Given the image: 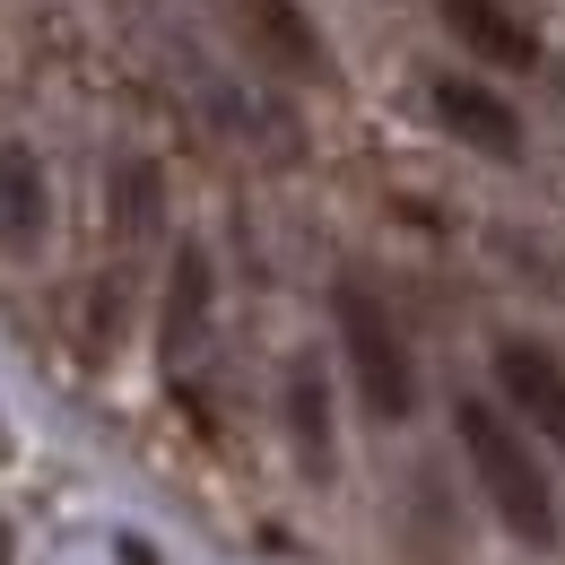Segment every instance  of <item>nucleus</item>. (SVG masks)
Listing matches in <instances>:
<instances>
[{"mask_svg": "<svg viewBox=\"0 0 565 565\" xmlns=\"http://www.w3.org/2000/svg\"><path fill=\"white\" fill-rule=\"evenodd\" d=\"M452 435H461L470 479L488 488L495 522H504L522 548H557V488H548V470L531 461V444L495 418L488 401H461V409H452Z\"/></svg>", "mask_w": 565, "mask_h": 565, "instance_id": "f257e3e1", "label": "nucleus"}, {"mask_svg": "<svg viewBox=\"0 0 565 565\" xmlns=\"http://www.w3.org/2000/svg\"><path fill=\"white\" fill-rule=\"evenodd\" d=\"M331 313H340V349H349V374H356V392H365V409L383 426L409 418L418 409V365H409V340H401L392 305L365 279H340L331 287Z\"/></svg>", "mask_w": 565, "mask_h": 565, "instance_id": "f03ea898", "label": "nucleus"}, {"mask_svg": "<svg viewBox=\"0 0 565 565\" xmlns=\"http://www.w3.org/2000/svg\"><path fill=\"white\" fill-rule=\"evenodd\" d=\"M495 392L522 409V426H531L540 444L565 452V365L540 349V340H495Z\"/></svg>", "mask_w": 565, "mask_h": 565, "instance_id": "7ed1b4c3", "label": "nucleus"}, {"mask_svg": "<svg viewBox=\"0 0 565 565\" xmlns=\"http://www.w3.org/2000/svg\"><path fill=\"white\" fill-rule=\"evenodd\" d=\"M157 349H166V374L192 383L210 365V262L183 244L174 253V279H166V322H157Z\"/></svg>", "mask_w": 565, "mask_h": 565, "instance_id": "20e7f679", "label": "nucleus"}, {"mask_svg": "<svg viewBox=\"0 0 565 565\" xmlns=\"http://www.w3.org/2000/svg\"><path fill=\"white\" fill-rule=\"evenodd\" d=\"M426 105H435V122L452 131L461 148H479V157H522V114L479 87V78H426Z\"/></svg>", "mask_w": 565, "mask_h": 565, "instance_id": "39448f33", "label": "nucleus"}, {"mask_svg": "<svg viewBox=\"0 0 565 565\" xmlns=\"http://www.w3.org/2000/svg\"><path fill=\"white\" fill-rule=\"evenodd\" d=\"M44 226H53L44 157H35L26 140H0V253H9V262L44 253Z\"/></svg>", "mask_w": 565, "mask_h": 565, "instance_id": "423d86ee", "label": "nucleus"}, {"mask_svg": "<svg viewBox=\"0 0 565 565\" xmlns=\"http://www.w3.org/2000/svg\"><path fill=\"white\" fill-rule=\"evenodd\" d=\"M235 26H244V44L287 78H322V35H313V18L296 9V0H235Z\"/></svg>", "mask_w": 565, "mask_h": 565, "instance_id": "0eeeda50", "label": "nucleus"}, {"mask_svg": "<svg viewBox=\"0 0 565 565\" xmlns=\"http://www.w3.org/2000/svg\"><path fill=\"white\" fill-rule=\"evenodd\" d=\"M444 26L495 62V71H540V35H531V18H513L504 0H444Z\"/></svg>", "mask_w": 565, "mask_h": 565, "instance_id": "6e6552de", "label": "nucleus"}, {"mask_svg": "<svg viewBox=\"0 0 565 565\" xmlns=\"http://www.w3.org/2000/svg\"><path fill=\"white\" fill-rule=\"evenodd\" d=\"M287 435H296L305 479H331V401H322V365L313 356L287 365Z\"/></svg>", "mask_w": 565, "mask_h": 565, "instance_id": "1a4fd4ad", "label": "nucleus"}, {"mask_svg": "<svg viewBox=\"0 0 565 565\" xmlns=\"http://www.w3.org/2000/svg\"><path fill=\"white\" fill-rule=\"evenodd\" d=\"M122 244H157V166H122Z\"/></svg>", "mask_w": 565, "mask_h": 565, "instance_id": "9d476101", "label": "nucleus"}]
</instances>
